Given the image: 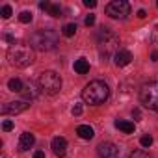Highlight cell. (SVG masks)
I'll return each mask as SVG.
<instances>
[{
    "mask_svg": "<svg viewBox=\"0 0 158 158\" xmlns=\"http://www.w3.org/2000/svg\"><path fill=\"white\" fill-rule=\"evenodd\" d=\"M8 60L13 67H19V69H24L28 65L34 63L35 56H34V48L26 43H15L10 47L8 50Z\"/></svg>",
    "mask_w": 158,
    "mask_h": 158,
    "instance_id": "6da1fadb",
    "label": "cell"
},
{
    "mask_svg": "<svg viewBox=\"0 0 158 158\" xmlns=\"http://www.w3.org/2000/svg\"><path fill=\"white\" fill-rule=\"evenodd\" d=\"M108 95H110V88H108V84L102 82V80H91V82L82 89V99H84V102L93 104V106H99V104L106 102Z\"/></svg>",
    "mask_w": 158,
    "mask_h": 158,
    "instance_id": "7a4b0ae2",
    "label": "cell"
},
{
    "mask_svg": "<svg viewBox=\"0 0 158 158\" xmlns=\"http://www.w3.org/2000/svg\"><path fill=\"white\" fill-rule=\"evenodd\" d=\"M97 47H99V52H101L102 60H106V58H110L112 54L117 52L119 35L110 28H101V32L97 34Z\"/></svg>",
    "mask_w": 158,
    "mask_h": 158,
    "instance_id": "3957f363",
    "label": "cell"
},
{
    "mask_svg": "<svg viewBox=\"0 0 158 158\" xmlns=\"http://www.w3.org/2000/svg\"><path fill=\"white\" fill-rule=\"evenodd\" d=\"M56 45H58V34L54 30H39V32L32 34V37H30V47L35 50H41V52L52 50V48H56Z\"/></svg>",
    "mask_w": 158,
    "mask_h": 158,
    "instance_id": "277c9868",
    "label": "cell"
},
{
    "mask_svg": "<svg viewBox=\"0 0 158 158\" xmlns=\"http://www.w3.org/2000/svg\"><path fill=\"white\" fill-rule=\"evenodd\" d=\"M37 84H39V89H41L43 93H47V95H56V93H60V89H61V78H60V74L54 73V71H43V73L39 74Z\"/></svg>",
    "mask_w": 158,
    "mask_h": 158,
    "instance_id": "5b68a950",
    "label": "cell"
},
{
    "mask_svg": "<svg viewBox=\"0 0 158 158\" xmlns=\"http://www.w3.org/2000/svg\"><path fill=\"white\" fill-rule=\"evenodd\" d=\"M139 101L145 108L158 112V80L147 82L139 88Z\"/></svg>",
    "mask_w": 158,
    "mask_h": 158,
    "instance_id": "8992f818",
    "label": "cell"
},
{
    "mask_svg": "<svg viewBox=\"0 0 158 158\" xmlns=\"http://www.w3.org/2000/svg\"><path fill=\"white\" fill-rule=\"evenodd\" d=\"M106 15L112 19H125L127 15H130V4L127 0H114L106 6Z\"/></svg>",
    "mask_w": 158,
    "mask_h": 158,
    "instance_id": "52a82bcc",
    "label": "cell"
},
{
    "mask_svg": "<svg viewBox=\"0 0 158 158\" xmlns=\"http://www.w3.org/2000/svg\"><path fill=\"white\" fill-rule=\"evenodd\" d=\"M97 152L101 158H117L119 156V147L112 141H102L97 147Z\"/></svg>",
    "mask_w": 158,
    "mask_h": 158,
    "instance_id": "ba28073f",
    "label": "cell"
},
{
    "mask_svg": "<svg viewBox=\"0 0 158 158\" xmlns=\"http://www.w3.org/2000/svg\"><path fill=\"white\" fill-rule=\"evenodd\" d=\"M30 108V102L28 101H15V102H8L2 106V114H11V115H17L24 110Z\"/></svg>",
    "mask_w": 158,
    "mask_h": 158,
    "instance_id": "9c48e42d",
    "label": "cell"
},
{
    "mask_svg": "<svg viewBox=\"0 0 158 158\" xmlns=\"http://www.w3.org/2000/svg\"><path fill=\"white\" fill-rule=\"evenodd\" d=\"M50 147H52V152H54L58 158H61V156H65V152H67V139L61 138V136H58V138L52 139Z\"/></svg>",
    "mask_w": 158,
    "mask_h": 158,
    "instance_id": "30bf717a",
    "label": "cell"
},
{
    "mask_svg": "<svg viewBox=\"0 0 158 158\" xmlns=\"http://www.w3.org/2000/svg\"><path fill=\"white\" fill-rule=\"evenodd\" d=\"M132 61V54L128 52V50H117L115 54H114V63L117 65V67H125V65H128Z\"/></svg>",
    "mask_w": 158,
    "mask_h": 158,
    "instance_id": "8fae6325",
    "label": "cell"
},
{
    "mask_svg": "<svg viewBox=\"0 0 158 158\" xmlns=\"http://www.w3.org/2000/svg\"><path fill=\"white\" fill-rule=\"evenodd\" d=\"M34 143H35L34 134H30V132H23V134H21V139H19V151H28Z\"/></svg>",
    "mask_w": 158,
    "mask_h": 158,
    "instance_id": "7c38bea8",
    "label": "cell"
},
{
    "mask_svg": "<svg viewBox=\"0 0 158 158\" xmlns=\"http://www.w3.org/2000/svg\"><path fill=\"white\" fill-rule=\"evenodd\" d=\"M23 95L26 97V101H34V99L39 97V91L35 89V84H34V82H28V84L24 86V89H23Z\"/></svg>",
    "mask_w": 158,
    "mask_h": 158,
    "instance_id": "4fadbf2b",
    "label": "cell"
},
{
    "mask_svg": "<svg viewBox=\"0 0 158 158\" xmlns=\"http://www.w3.org/2000/svg\"><path fill=\"white\" fill-rule=\"evenodd\" d=\"M76 134L80 136L82 139H91V138L95 136V130H93L89 125H80V127L76 128Z\"/></svg>",
    "mask_w": 158,
    "mask_h": 158,
    "instance_id": "5bb4252c",
    "label": "cell"
},
{
    "mask_svg": "<svg viewBox=\"0 0 158 158\" xmlns=\"http://www.w3.org/2000/svg\"><path fill=\"white\" fill-rule=\"evenodd\" d=\"M74 71H76L78 74H86V73H89V63H88V60H86V58L76 60V61H74Z\"/></svg>",
    "mask_w": 158,
    "mask_h": 158,
    "instance_id": "9a60e30c",
    "label": "cell"
},
{
    "mask_svg": "<svg viewBox=\"0 0 158 158\" xmlns=\"http://www.w3.org/2000/svg\"><path fill=\"white\" fill-rule=\"evenodd\" d=\"M115 128H119V130L125 132V134H132V132H134V123H130V121H123V119H117V121H115Z\"/></svg>",
    "mask_w": 158,
    "mask_h": 158,
    "instance_id": "2e32d148",
    "label": "cell"
},
{
    "mask_svg": "<svg viewBox=\"0 0 158 158\" xmlns=\"http://www.w3.org/2000/svg\"><path fill=\"white\" fill-rule=\"evenodd\" d=\"M8 88H10L11 91H19V93H23V89H24V84L19 80V78H11V80L8 82Z\"/></svg>",
    "mask_w": 158,
    "mask_h": 158,
    "instance_id": "e0dca14e",
    "label": "cell"
},
{
    "mask_svg": "<svg viewBox=\"0 0 158 158\" xmlns=\"http://www.w3.org/2000/svg\"><path fill=\"white\" fill-rule=\"evenodd\" d=\"M61 34H63L65 37H73V35L76 34V24H73V23H71V24H65L63 30H61Z\"/></svg>",
    "mask_w": 158,
    "mask_h": 158,
    "instance_id": "ac0fdd59",
    "label": "cell"
},
{
    "mask_svg": "<svg viewBox=\"0 0 158 158\" xmlns=\"http://www.w3.org/2000/svg\"><path fill=\"white\" fill-rule=\"evenodd\" d=\"M48 15H52V17H61V8L56 6V4H52L50 10H48Z\"/></svg>",
    "mask_w": 158,
    "mask_h": 158,
    "instance_id": "d6986e66",
    "label": "cell"
},
{
    "mask_svg": "<svg viewBox=\"0 0 158 158\" xmlns=\"http://www.w3.org/2000/svg\"><path fill=\"white\" fill-rule=\"evenodd\" d=\"M19 21H21V23H24V24L32 23V13H30V11H23V13L19 15Z\"/></svg>",
    "mask_w": 158,
    "mask_h": 158,
    "instance_id": "ffe728a7",
    "label": "cell"
},
{
    "mask_svg": "<svg viewBox=\"0 0 158 158\" xmlns=\"http://www.w3.org/2000/svg\"><path fill=\"white\" fill-rule=\"evenodd\" d=\"M0 15H2V19H10V17H11V6H2Z\"/></svg>",
    "mask_w": 158,
    "mask_h": 158,
    "instance_id": "44dd1931",
    "label": "cell"
},
{
    "mask_svg": "<svg viewBox=\"0 0 158 158\" xmlns=\"http://www.w3.org/2000/svg\"><path fill=\"white\" fill-rule=\"evenodd\" d=\"M128 158H151V156H149L145 151H134V152H132Z\"/></svg>",
    "mask_w": 158,
    "mask_h": 158,
    "instance_id": "7402d4cb",
    "label": "cell"
},
{
    "mask_svg": "<svg viewBox=\"0 0 158 158\" xmlns=\"http://www.w3.org/2000/svg\"><path fill=\"white\" fill-rule=\"evenodd\" d=\"M139 143H141V147H151V145H152V138H151V136H143V138L139 139Z\"/></svg>",
    "mask_w": 158,
    "mask_h": 158,
    "instance_id": "603a6c76",
    "label": "cell"
},
{
    "mask_svg": "<svg viewBox=\"0 0 158 158\" xmlns=\"http://www.w3.org/2000/svg\"><path fill=\"white\" fill-rule=\"evenodd\" d=\"M2 128H4V132H10V130H13V123L11 121H4L2 123Z\"/></svg>",
    "mask_w": 158,
    "mask_h": 158,
    "instance_id": "cb8c5ba5",
    "label": "cell"
},
{
    "mask_svg": "<svg viewBox=\"0 0 158 158\" xmlns=\"http://www.w3.org/2000/svg\"><path fill=\"white\" fill-rule=\"evenodd\" d=\"M151 39H152V43H154V45H158V24L154 26V30H152V35H151Z\"/></svg>",
    "mask_w": 158,
    "mask_h": 158,
    "instance_id": "d4e9b609",
    "label": "cell"
},
{
    "mask_svg": "<svg viewBox=\"0 0 158 158\" xmlns=\"http://www.w3.org/2000/svg\"><path fill=\"white\" fill-rule=\"evenodd\" d=\"M84 23H86V26H93L95 24V15H88Z\"/></svg>",
    "mask_w": 158,
    "mask_h": 158,
    "instance_id": "484cf974",
    "label": "cell"
},
{
    "mask_svg": "<svg viewBox=\"0 0 158 158\" xmlns=\"http://www.w3.org/2000/svg\"><path fill=\"white\" fill-rule=\"evenodd\" d=\"M50 6H52V4H50V2H47V0L39 2V8H41V10H45V11H48V10H50Z\"/></svg>",
    "mask_w": 158,
    "mask_h": 158,
    "instance_id": "4316f807",
    "label": "cell"
},
{
    "mask_svg": "<svg viewBox=\"0 0 158 158\" xmlns=\"http://www.w3.org/2000/svg\"><path fill=\"white\" fill-rule=\"evenodd\" d=\"M82 114V106L80 104H74L73 106V115H80Z\"/></svg>",
    "mask_w": 158,
    "mask_h": 158,
    "instance_id": "83f0119b",
    "label": "cell"
},
{
    "mask_svg": "<svg viewBox=\"0 0 158 158\" xmlns=\"http://www.w3.org/2000/svg\"><path fill=\"white\" fill-rule=\"evenodd\" d=\"M84 6H86V8H95L97 2H95V0H84Z\"/></svg>",
    "mask_w": 158,
    "mask_h": 158,
    "instance_id": "f1b7e54d",
    "label": "cell"
},
{
    "mask_svg": "<svg viewBox=\"0 0 158 158\" xmlns=\"http://www.w3.org/2000/svg\"><path fill=\"white\" fill-rule=\"evenodd\" d=\"M34 158H45V152L43 151H35L34 152Z\"/></svg>",
    "mask_w": 158,
    "mask_h": 158,
    "instance_id": "f546056e",
    "label": "cell"
},
{
    "mask_svg": "<svg viewBox=\"0 0 158 158\" xmlns=\"http://www.w3.org/2000/svg\"><path fill=\"white\" fill-rule=\"evenodd\" d=\"M138 17H139V19H145V17H147L145 10H139V11H138Z\"/></svg>",
    "mask_w": 158,
    "mask_h": 158,
    "instance_id": "4dcf8cb0",
    "label": "cell"
},
{
    "mask_svg": "<svg viewBox=\"0 0 158 158\" xmlns=\"http://www.w3.org/2000/svg\"><path fill=\"white\" fill-rule=\"evenodd\" d=\"M132 117H136V119H139V110H132Z\"/></svg>",
    "mask_w": 158,
    "mask_h": 158,
    "instance_id": "1f68e13d",
    "label": "cell"
},
{
    "mask_svg": "<svg viewBox=\"0 0 158 158\" xmlns=\"http://www.w3.org/2000/svg\"><path fill=\"white\" fill-rule=\"evenodd\" d=\"M151 58H152V61H156V60H158V52H152Z\"/></svg>",
    "mask_w": 158,
    "mask_h": 158,
    "instance_id": "d6a6232c",
    "label": "cell"
}]
</instances>
